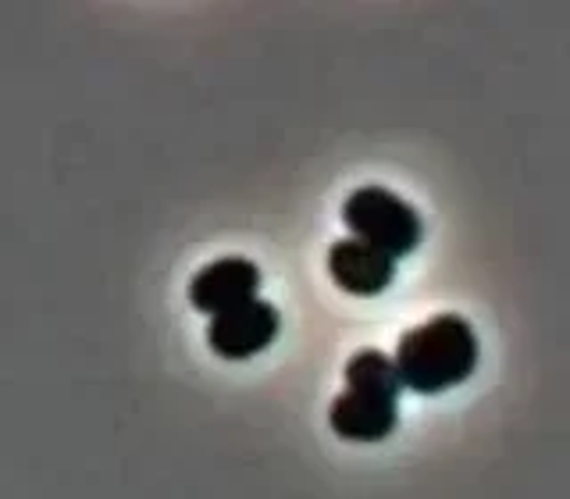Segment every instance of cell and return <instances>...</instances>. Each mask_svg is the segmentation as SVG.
Returning a JSON list of instances; mask_svg holds the SVG:
<instances>
[{"instance_id":"obj_1","label":"cell","mask_w":570,"mask_h":499,"mask_svg":"<svg viewBox=\"0 0 570 499\" xmlns=\"http://www.w3.org/2000/svg\"><path fill=\"white\" fill-rule=\"evenodd\" d=\"M403 385L421 397H439L463 385L478 368V335L468 317L435 314L424 325L400 335L392 353Z\"/></svg>"},{"instance_id":"obj_2","label":"cell","mask_w":570,"mask_h":499,"mask_svg":"<svg viewBox=\"0 0 570 499\" xmlns=\"http://www.w3.org/2000/svg\"><path fill=\"white\" fill-rule=\"evenodd\" d=\"M343 225L353 239L382 250L389 257H406L424 236L421 214L385 186L353 189L343 204Z\"/></svg>"},{"instance_id":"obj_3","label":"cell","mask_w":570,"mask_h":499,"mask_svg":"<svg viewBox=\"0 0 570 499\" xmlns=\"http://www.w3.org/2000/svg\"><path fill=\"white\" fill-rule=\"evenodd\" d=\"M282 317L267 300H249L232 307L207 325V346L222 356V361H246L261 350L275 343Z\"/></svg>"},{"instance_id":"obj_4","label":"cell","mask_w":570,"mask_h":499,"mask_svg":"<svg viewBox=\"0 0 570 499\" xmlns=\"http://www.w3.org/2000/svg\"><path fill=\"white\" fill-rule=\"evenodd\" d=\"M257 290H261V272L254 261L218 257L189 278V303L193 311L218 317L232 307H239V303L257 300Z\"/></svg>"},{"instance_id":"obj_5","label":"cell","mask_w":570,"mask_h":499,"mask_svg":"<svg viewBox=\"0 0 570 499\" xmlns=\"http://www.w3.org/2000/svg\"><path fill=\"white\" fill-rule=\"evenodd\" d=\"M400 407L371 389H346L328 407V428L346 442H382L396 432Z\"/></svg>"},{"instance_id":"obj_6","label":"cell","mask_w":570,"mask_h":499,"mask_svg":"<svg viewBox=\"0 0 570 499\" xmlns=\"http://www.w3.org/2000/svg\"><path fill=\"white\" fill-rule=\"evenodd\" d=\"M328 275L350 296H382L396 278V257L361 239H335L328 246Z\"/></svg>"},{"instance_id":"obj_7","label":"cell","mask_w":570,"mask_h":499,"mask_svg":"<svg viewBox=\"0 0 570 499\" xmlns=\"http://www.w3.org/2000/svg\"><path fill=\"white\" fill-rule=\"evenodd\" d=\"M346 389H371V392H382V397L400 400V389L406 385L392 356L379 350H356L346 361Z\"/></svg>"}]
</instances>
